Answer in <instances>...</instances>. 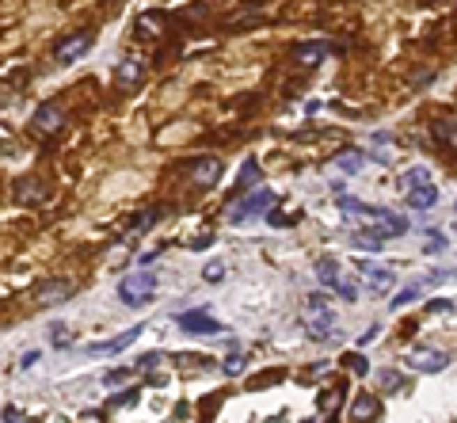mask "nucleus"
<instances>
[{
	"mask_svg": "<svg viewBox=\"0 0 457 423\" xmlns=\"http://www.w3.org/2000/svg\"><path fill=\"white\" fill-rule=\"evenodd\" d=\"M141 77H145V65L137 61V58H122L118 69H114V84H118V88H134Z\"/></svg>",
	"mask_w": 457,
	"mask_h": 423,
	"instance_id": "obj_16",
	"label": "nucleus"
},
{
	"mask_svg": "<svg viewBox=\"0 0 457 423\" xmlns=\"http://www.w3.org/2000/svg\"><path fill=\"white\" fill-rule=\"evenodd\" d=\"M160 362V355L153 351V355H141V359H137V370H153V366Z\"/></svg>",
	"mask_w": 457,
	"mask_h": 423,
	"instance_id": "obj_37",
	"label": "nucleus"
},
{
	"mask_svg": "<svg viewBox=\"0 0 457 423\" xmlns=\"http://www.w3.org/2000/svg\"><path fill=\"white\" fill-rule=\"evenodd\" d=\"M191 176H194V183L214 187L217 180H222V160H217V157H202V160H194V164H191Z\"/></svg>",
	"mask_w": 457,
	"mask_h": 423,
	"instance_id": "obj_14",
	"label": "nucleus"
},
{
	"mask_svg": "<svg viewBox=\"0 0 457 423\" xmlns=\"http://www.w3.org/2000/svg\"><path fill=\"white\" fill-rule=\"evenodd\" d=\"M339 401H343V389H328V393H324V401H320V408H324V412H336Z\"/></svg>",
	"mask_w": 457,
	"mask_h": 423,
	"instance_id": "obj_26",
	"label": "nucleus"
},
{
	"mask_svg": "<svg viewBox=\"0 0 457 423\" xmlns=\"http://www.w3.org/2000/svg\"><path fill=\"white\" fill-rule=\"evenodd\" d=\"M336 294L343 298V302H358V286H355V282H350V279H343V286L336 290Z\"/></svg>",
	"mask_w": 457,
	"mask_h": 423,
	"instance_id": "obj_30",
	"label": "nucleus"
},
{
	"mask_svg": "<svg viewBox=\"0 0 457 423\" xmlns=\"http://www.w3.org/2000/svg\"><path fill=\"white\" fill-rule=\"evenodd\" d=\"M153 294H157V271H137V275L118 282V298H122V305H130V309L149 305Z\"/></svg>",
	"mask_w": 457,
	"mask_h": 423,
	"instance_id": "obj_5",
	"label": "nucleus"
},
{
	"mask_svg": "<svg viewBox=\"0 0 457 423\" xmlns=\"http://www.w3.org/2000/svg\"><path fill=\"white\" fill-rule=\"evenodd\" d=\"M38 362V351H27V355H23V359H20V370H31V366H35Z\"/></svg>",
	"mask_w": 457,
	"mask_h": 423,
	"instance_id": "obj_40",
	"label": "nucleus"
},
{
	"mask_svg": "<svg viewBox=\"0 0 457 423\" xmlns=\"http://www.w3.org/2000/svg\"><path fill=\"white\" fill-rule=\"evenodd\" d=\"M343 366H347L350 374H358V378H366V374H370V362H366V355H358V351H355V355H350V351L343 355Z\"/></svg>",
	"mask_w": 457,
	"mask_h": 423,
	"instance_id": "obj_23",
	"label": "nucleus"
},
{
	"mask_svg": "<svg viewBox=\"0 0 457 423\" xmlns=\"http://www.w3.org/2000/svg\"><path fill=\"white\" fill-rule=\"evenodd\" d=\"M50 344H54V347H69V344H72V336H69V328H65V324H50Z\"/></svg>",
	"mask_w": 457,
	"mask_h": 423,
	"instance_id": "obj_25",
	"label": "nucleus"
},
{
	"mask_svg": "<svg viewBox=\"0 0 457 423\" xmlns=\"http://www.w3.org/2000/svg\"><path fill=\"white\" fill-rule=\"evenodd\" d=\"M328 50H332L328 43H320V38H309V43H297V46H293L290 58L297 61V65H320Z\"/></svg>",
	"mask_w": 457,
	"mask_h": 423,
	"instance_id": "obj_11",
	"label": "nucleus"
},
{
	"mask_svg": "<svg viewBox=\"0 0 457 423\" xmlns=\"http://www.w3.org/2000/svg\"><path fill=\"white\" fill-rule=\"evenodd\" d=\"M274 202H279V194H274L271 187H256L251 194H244V199L233 202V210H228V225H248L251 217H271Z\"/></svg>",
	"mask_w": 457,
	"mask_h": 423,
	"instance_id": "obj_2",
	"label": "nucleus"
},
{
	"mask_svg": "<svg viewBox=\"0 0 457 423\" xmlns=\"http://www.w3.org/2000/svg\"><path fill=\"white\" fill-rule=\"evenodd\" d=\"M176 324L187 332V336H222V321L210 316V309H187V313L176 316Z\"/></svg>",
	"mask_w": 457,
	"mask_h": 423,
	"instance_id": "obj_6",
	"label": "nucleus"
},
{
	"mask_svg": "<svg viewBox=\"0 0 457 423\" xmlns=\"http://www.w3.org/2000/svg\"><path fill=\"white\" fill-rule=\"evenodd\" d=\"M214 244V237H194V240H187V248L191 252H202V248H210Z\"/></svg>",
	"mask_w": 457,
	"mask_h": 423,
	"instance_id": "obj_38",
	"label": "nucleus"
},
{
	"mask_svg": "<svg viewBox=\"0 0 457 423\" xmlns=\"http://www.w3.org/2000/svg\"><path fill=\"white\" fill-rule=\"evenodd\" d=\"M157 217H160V210H149V214H141V217H134V229H137V233H141V229H149V225H153V222H157Z\"/></svg>",
	"mask_w": 457,
	"mask_h": 423,
	"instance_id": "obj_32",
	"label": "nucleus"
},
{
	"mask_svg": "<svg viewBox=\"0 0 457 423\" xmlns=\"http://www.w3.org/2000/svg\"><path fill=\"white\" fill-rule=\"evenodd\" d=\"M316 282L320 286H328V290H339L343 286V271H339V263L332 256H324L320 263H316Z\"/></svg>",
	"mask_w": 457,
	"mask_h": 423,
	"instance_id": "obj_18",
	"label": "nucleus"
},
{
	"mask_svg": "<svg viewBox=\"0 0 457 423\" xmlns=\"http://www.w3.org/2000/svg\"><path fill=\"white\" fill-rule=\"evenodd\" d=\"M301 324H305L309 339H328V336H332V328H336V316H332V309H328V294H309V298H305Z\"/></svg>",
	"mask_w": 457,
	"mask_h": 423,
	"instance_id": "obj_3",
	"label": "nucleus"
},
{
	"mask_svg": "<svg viewBox=\"0 0 457 423\" xmlns=\"http://www.w3.org/2000/svg\"><path fill=\"white\" fill-rule=\"evenodd\" d=\"M69 294H72V282L50 279L42 290H38V302H42V305H61V302H69Z\"/></svg>",
	"mask_w": 457,
	"mask_h": 423,
	"instance_id": "obj_17",
	"label": "nucleus"
},
{
	"mask_svg": "<svg viewBox=\"0 0 457 423\" xmlns=\"http://www.w3.org/2000/svg\"><path fill=\"white\" fill-rule=\"evenodd\" d=\"M355 271L362 275V282L373 290V294H381V290H393V282H396V275L389 271V267L370 263V259H358V263H355Z\"/></svg>",
	"mask_w": 457,
	"mask_h": 423,
	"instance_id": "obj_8",
	"label": "nucleus"
},
{
	"mask_svg": "<svg viewBox=\"0 0 457 423\" xmlns=\"http://www.w3.org/2000/svg\"><path fill=\"white\" fill-rule=\"evenodd\" d=\"M248 187H259V160H256V157H248V160H244V164H240V180H236L233 194L248 191Z\"/></svg>",
	"mask_w": 457,
	"mask_h": 423,
	"instance_id": "obj_19",
	"label": "nucleus"
},
{
	"mask_svg": "<svg viewBox=\"0 0 457 423\" xmlns=\"http://www.w3.org/2000/svg\"><path fill=\"white\" fill-rule=\"evenodd\" d=\"M427 313H454V302L450 298H435V302H427Z\"/></svg>",
	"mask_w": 457,
	"mask_h": 423,
	"instance_id": "obj_31",
	"label": "nucleus"
},
{
	"mask_svg": "<svg viewBox=\"0 0 457 423\" xmlns=\"http://www.w3.org/2000/svg\"><path fill=\"white\" fill-rule=\"evenodd\" d=\"M355 248H370V252H381V244H385V237H378V233H358L355 240Z\"/></svg>",
	"mask_w": 457,
	"mask_h": 423,
	"instance_id": "obj_24",
	"label": "nucleus"
},
{
	"mask_svg": "<svg viewBox=\"0 0 457 423\" xmlns=\"http://www.w3.org/2000/svg\"><path fill=\"white\" fill-rule=\"evenodd\" d=\"M15 202H23V206H35V202H46V183L35 180V176H27V180L15 183Z\"/></svg>",
	"mask_w": 457,
	"mask_h": 423,
	"instance_id": "obj_15",
	"label": "nucleus"
},
{
	"mask_svg": "<svg viewBox=\"0 0 457 423\" xmlns=\"http://www.w3.org/2000/svg\"><path fill=\"white\" fill-rule=\"evenodd\" d=\"M145 332V324H134V328H126V332H118V336H111V339H100V344H92L88 347V355H118V351H126L130 344H134L137 336Z\"/></svg>",
	"mask_w": 457,
	"mask_h": 423,
	"instance_id": "obj_10",
	"label": "nucleus"
},
{
	"mask_svg": "<svg viewBox=\"0 0 457 423\" xmlns=\"http://www.w3.org/2000/svg\"><path fill=\"white\" fill-rule=\"evenodd\" d=\"M202 279H206V282H222V279H225V263H217V259H214V263H206Z\"/></svg>",
	"mask_w": 457,
	"mask_h": 423,
	"instance_id": "obj_27",
	"label": "nucleus"
},
{
	"mask_svg": "<svg viewBox=\"0 0 457 423\" xmlns=\"http://www.w3.org/2000/svg\"><path fill=\"white\" fill-rule=\"evenodd\" d=\"M435 134L438 141H446V149H457V122H435Z\"/></svg>",
	"mask_w": 457,
	"mask_h": 423,
	"instance_id": "obj_21",
	"label": "nucleus"
},
{
	"mask_svg": "<svg viewBox=\"0 0 457 423\" xmlns=\"http://www.w3.org/2000/svg\"><path fill=\"white\" fill-rule=\"evenodd\" d=\"M134 370H126V366H118V370H111V374H103V385H118V381H126Z\"/></svg>",
	"mask_w": 457,
	"mask_h": 423,
	"instance_id": "obj_29",
	"label": "nucleus"
},
{
	"mask_svg": "<svg viewBox=\"0 0 457 423\" xmlns=\"http://www.w3.org/2000/svg\"><path fill=\"white\" fill-rule=\"evenodd\" d=\"M404 194H408V206L412 210H431L438 202V187L431 183V172L423 164L404 172Z\"/></svg>",
	"mask_w": 457,
	"mask_h": 423,
	"instance_id": "obj_4",
	"label": "nucleus"
},
{
	"mask_svg": "<svg viewBox=\"0 0 457 423\" xmlns=\"http://www.w3.org/2000/svg\"><path fill=\"white\" fill-rule=\"evenodd\" d=\"M404 362H408V370H415V374H438V370L450 366L446 351H435V347H412V351L404 355Z\"/></svg>",
	"mask_w": 457,
	"mask_h": 423,
	"instance_id": "obj_7",
	"label": "nucleus"
},
{
	"mask_svg": "<svg viewBox=\"0 0 457 423\" xmlns=\"http://www.w3.org/2000/svg\"><path fill=\"white\" fill-rule=\"evenodd\" d=\"M222 370L228 374V378H233V374H240V370H244V355H240V351H236V355H228V359L222 362Z\"/></svg>",
	"mask_w": 457,
	"mask_h": 423,
	"instance_id": "obj_28",
	"label": "nucleus"
},
{
	"mask_svg": "<svg viewBox=\"0 0 457 423\" xmlns=\"http://www.w3.org/2000/svg\"><path fill=\"white\" fill-rule=\"evenodd\" d=\"M381 416V401L373 393H358L355 401H350V420L355 423H370Z\"/></svg>",
	"mask_w": 457,
	"mask_h": 423,
	"instance_id": "obj_13",
	"label": "nucleus"
},
{
	"mask_svg": "<svg viewBox=\"0 0 457 423\" xmlns=\"http://www.w3.org/2000/svg\"><path fill=\"white\" fill-rule=\"evenodd\" d=\"M305 423H316V420H305Z\"/></svg>",
	"mask_w": 457,
	"mask_h": 423,
	"instance_id": "obj_41",
	"label": "nucleus"
},
{
	"mask_svg": "<svg viewBox=\"0 0 457 423\" xmlns=\"http://www.w3.org/2000/svg\"><path fill=\"white\" fill-rule=\"evenodd\" d=\"M137 393H141V389H126V393H118L111 401V408H118V404H130V401H137Z\"/></svg>",
	"mask_w": 457,
	"mask_h": 423,
	"instance_id": "obj_35",
	"label": "nucleus"
},
{
	"mask_svg": "<svg viewBox=\"0 0 457 423\" xmlns=\"http://www.w3.org/2000/svg\"><path fill=\"white\" fill-rule=\"evenodd\" d=\"M92 43H95L92 31H84V35H72V38H61V43L54 46V58L61 61V65H69V61H77L80 54L92 50Z\"/></svg>",
	"mask_w": 457,
	"mask_h": 423,
	"instance_id": "obj_9",
	"label": "nucleus"
},
{
	"mask_svg": "<svg viewBox=\"0 0 457 423\" xmlns=\"http://www.w3.org/2000/svg\"><path fill=\"white\" fill-rule=\"evenodd\" d=\"M419 290H423V282H412V286H404V290H400V294L393 298V302H389V309H404V305H412L415 298H419Z\"/></svg>",
	"mask_w": 457,
	"mask_h": 423,
	"instance_id": "obj_22",
	"label": "nucleus"
},
{
	"mask_svg": "<svg viewBox=\"0 0 457 423\" xmlns=\"http://www.w3.org/2000/svg\"><path fill=\"white\" fill-rule=\"evenodd\" d=\"M293 222H297V214H290V217H286V214H271V225H279V229H282V225H293Z\"/></svg>",
	"mask_w": 457,
	"mask_h": 423,
	"instance_id": "obj_39",
	"label": "nucleus"
},
{
	"mask_svg": "<svg viewBox=\"0 0 457 423\" xmlns=\"http://www.w3.org/2000/svg\"><path fill=\"white\" fill-rule=\"evenodd\" d=\"M362 164H366L362 153H339V157H336V168H339L343 176H358V172H362Z\"/></svg>",
	"mask_w": 457,
	"mask_h": 423,
	"instance_id": "obj_20",
	"label": "nucleus"
},
{
	"mask_svg": "<svg viewBox=\"0 0 457 423\" xmlns=\"http://www.w3.org/2000/svg\"><path fill=\"white\" fill-rule=\"evenodd\" d=\"M442 248H446V237H442V233H431V237H427V252L435 256V252H442Z\"/></svg>",
	"mask_w": 457,
	"mask_h": 423,
	"instance_id": "obj_34",
	"label": "nucleus"
},
{
	"mask_svg": "<svg viewBox=\"0 0 457 423\" xmlns=\"http://www.w3.org/2000/svg\"><path fill=\"white\" fill-rule=\"evenodd\" d=\"M339 191V210L347 222H355L362 233H378V237H400V233L408 229V222L400 214H393V210H381V206H366L362 199H350V194H343V187H336Z\"/></svg>",
	"mask_w": 457,
	"mask_h": 423,
	"instance_id": "obj_1",
	"label": "nucleus"
},
{
	"mask_svg": "<svg viewBox=\"0 0 457 423\" xmlns=\"http://www.w3.org/2000/svg\"><path fill=\"white\" fill-rule=\"evenodd\" d=\"M4 423H27V416H23L20 408H12V404H8V408H4Z\"/></svg>",
	"mask_w": 457,
	"mask_h": 423,
	"instance_id": "obj_36",
	"label": "nucleus"
},
{
	"mask_svg": "<svg viewBox=\"0 0 457 423\" xmlns=\"http://www.w3.org/2000/svg\"><path fill=\"white\" fill-rule=\"evenodd\" d=\"M404 381H400V374H393V370H385L381 374V389H400Z\"/></svg>",
	"mask_w": 457,
	"mask_h": 423,
	"instance_id": "obj_33",
	"label": "nucleus"
},
{
	"mask_svg": "<svg viewBox=\"0 0 457 423\" xmlns=\"http://www.w3.org/2000/svg\"><path fill=\"white\" fill-rule=\"evenodd\" d=\"M61 126H65V111L57 107V103H42V107L35 111V130L38 134H57Z\"/></svg>",
	"mask_w": 457,
	"mask_h": 423,
	"instance_id": "obj_12",
	"label": "nucleus"
}]
</instances>
